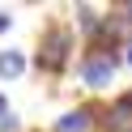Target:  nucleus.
<instances>
[{
	"label": "nucleus",
	"instance_id": "nucleus-10",
	"mask_svg": "<svg viewBox=\"0 0 132 132\" xmlns=\"http://www.w3.org/2000/svg\"><path fill=\"white\" fill-rule=\"evenodd\" d=\"M128 64H132V47H128Z\"/></svg>",
	"mask_w": 132,
	"mask_h": 132
},
{
	"label": "nucleus",
	"instance_id": "nucleus-5",
	"mask_svg": "<svg viewBox=\"0 0 132 132\" xmlns=\"http://www.w3.org/2000/svg\"><path fill=\"white\" fill-rule=\"evenodd\" d=\"M55 132H89V111H68L55 123Z\"/></svg>",
	"mask_w": 132,
	"mask_h": 132
},
{
	"label": "nucleus",
	"instance_id": "nucleus-1",
	"mask_svg": "<svg viewBox=\"0 0 132 132\" xmlns=\"http://www.w3.org/2000/svg\"><path fill=\"white\" fill-rule=\"evenodd\" d=\"M68 51H72V34L64 26H51L43 34V43H38V68L43 72H60L68 64Z\"/></svg>",
	"mask_w": 132,
	"mask_h": 132
},
{
	"label": "nucleus",
	"instance_id": "nucleus-7",
	"mask_svg": "<svg viewBox=\"0 0 132 132\" xmlns=\"http://www.w3.org/2000/svg\"><path fill=\"white\" fill-rule=\"evenodd\" d=\"M0 132H17V119L13 115H0Z\"/></svg>",
	"mask_w": 132,
	"mask_h": 132
},
{
	"label": "nucleus",
	"instance_id": "nucleus-2",
	"mask_svg": "<svg viewBox=\"0 0 132 132\" xmlns=\"http://www.w3.org/2000/svg\"><path fill=\"white\" fill-rule=\"evenodd\" d=\"M119 43H132V13L128 9L111 13V17L98 21V30H94V47L98 51H115Z\"/></svg>",
	"mask_w": 132,
	"mask_h": 132
},
{
	"label": "nucleus",
	"instance_id": "nucleus-6",
	"mask_svg": "<svg viewBox=\"0 0 132 132\" xmlns=\"http://www.w3.org/2000/svg\"><path fill=\"white\" fill-rule=\"evenodd\" d=\"M21 68H26L21 51H0V77H17Z\"/></svg>",
	"mask_w": 132,
	"mask_h": 132
},
{
	"label": "nucleus",
	"instance_id": "nucleus-3",
	"mask_svg": "<svg viewBox=\"0 0 132 132\" xmlns=\"http://www.w3.org/2000/svg\"><path fill=\"white\" fill-rule=\"evenodd\" d=\"M115 64H119L115 51H98V47H94V55L81 60V77H85V85H89V89H106L111 77H115Z\"/></svg>",
	"mask_w": 132,
	"mask_h": 132
},
{
	"label": "nucleus",
	"instance_id": "nucleus-9",
	"mask_svg": "<svg viewBox=\"0 0 132 132\" xmlns=\"http://www.w3.org/2000/svg\"><path fill=\"white\" fill-rule=\"evenodd\" d=\"M0 115H9V102H4V94H0Z\"/></svg>",
	"mask_w": 132,
	"mask_h": 132
},
{
	"label": "nucleus",
	"instance_id": "nucleus-4",
	"mask_svg": "<svg viewBox=\"0 0 132 132\" xmlns=\"http://www.w3.org/2000/svg\"><path fill=\"white\" fill-rule=\"evenodd\" d=\"M102 128H106V132H132V94H123L119 102L106 111Z\"/></svg>",
	"mask_w": 132,
	"mask_h": 132
},
{
	"label": "nucleus",
	"instance_id": "nucleus-8",
	"mask_svg": "<svg viewBox=\"0 0 132 132\" xmlns=\"http://www.w3.org/2000/svg\"><path fill=\"white\" fill-rule=\"evenodd\" d=\"M9 21H13V17H9V13H0V30H9Z\"/></svg>",
	"mask_w": 132,
	"mask_h": 132
}]
</instances>
